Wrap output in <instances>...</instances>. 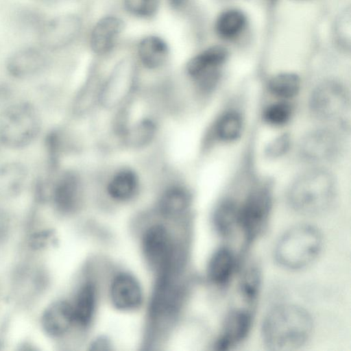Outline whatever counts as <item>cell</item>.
Here are the masks:
<instances>
[{"label":"cell","instance_id":"cell-16","mask_svg":"<svg viewBox=\"0 0 351 351\" xmlns=\"http://www.w3.org/2000/svg\"><path fill=\"white\" fill-rule=\"evenodd\" d=\"M49 58L42 47H25L13 53L7 60L6 69L15 78L34 77L47 68Z\"/></svg>","mask_w":351,"mask_h":351},{"label":"cell","instance_id":"cell-12","mask_svg":"<svg viewBox=\"0 0 351 351\" xmlns=\"http://www.w3.org/2000/svg\"><path fill=\"white\" fill-rule=\"evenodd\" d=\"M107 296L110 305L121 313H134L146 302L142 283L128 270H119L112 275L108 285Z\"/></svg>","mask_w":351,"mask_h":351},{"label":"cell","instance_id":"cell-27","mask_svg":"<svg viewBox=\"0 0 351 351\" xmlns=\"http://www.w3.org/2000/svg\"><path fill=\"white\" fill-rule=\"evenodd\" d=\"M138 51L141 62L149 69H156L162 66L168 56L166 43L160 38L154 36L143 39Z\"/></svg>","mask_w":351,"mask_h":351},{"label":"cell","instance_id":"cell-9","mask_svg":"<svg viewBox=\"0 0 351 351\" xmlns=\"http://www.w3.org/2000/svg\"><path fill=\"white\" fill-rule=\"evenodd\" d=\"M182 274L155 277L149 300L148 316L153 324L165 326L174 321L181 313L186 296Z\"/></svg>","mask_w":351,"mask_h":351},{"label":"cell","instance_id":"cell-17","mask_svg":"<svg viewBox=\"0 0 351 351\" xmlns=\"http://www.w3.org/2000/svg\"><path fill=\"white\" fill-rule=\"evenodd\" d=\"M239 269V259L230 246L218 247L208 258L206 276L208 282L218 288L228 285Z\"/></svg>","mask_w":351,"mask_h":351},{"label":"cell","instance_id":"cell-11","mask_svg":"<svg viewBox=\"0 0 351 351\" xmlns=\"http://www.w3.org/2000/svg\"><path fill=\"white\" fill-rule=\"evenodd\" d=\"M228 58L227 49L216 45L205 49L188 62L187 73L202 97H210L219 88L223 79V67Z\"/></svg>","mask_w":351,"mask_h":351},{"label":"cell","instance_id":"cell-10","mask_svg":"<svg viewBox=\"0 0 351 351\" xmlns=\"http://www.w3.org/2000/svg\"><path fill=\"white\" fill-rule=\"evenodd\" d=\"M241 95H232L223 103L209 125L206 147H224L239 141L246 130L247 115Z\"/></svg>","mask_w":351,"mask_h":351},{"label":"cell","instance_id":"cell-26","mask_svg":"<svg viewBox=\"0 0 351 351\" xmlns=\"http://www.w3.org/2000/svg\"><path fill=\"white\" fill-rule=\"evenodd\" d=\"M132 76L121 70L115 73L105 84L101 93V101L106 107L119 105L128 95L132 86Z\"/></svg>","mask_w":351,"mask_h":351},{"label":"cell","instance_id":"cell-8","mask_svg":"<svg viewBox=\"0 0 351 351\" xmlns=\"http://www.w3.org/2000/svg\"><path fill=\"white\" fill-rule=\"evenodd\" d=\"M41 121L36 107L20 101L7 107L0 116V143L12 149L29 145L40 133Z\"/></svg>","mask_w":351,"mask_h":351},{"label":"cell","instance_id":"cell-22","mask_svg":"<svg viewBox=\"0 0 351 351\" xmlns=\"http://www.w3.org/2000/svg\"><path fill=\"white\" fill-rule=\"evenodd\" d=\"M302 86L300 76L295 72L282 71L271 75L265 88L272 99L293 101L298 97Z\"/></svg>","mask_w":351,"mask_h":351},{"label":"cell","instance_id":"cell-23","mask_svg":"<svg viewBox=\"0 0 351 351\" xmlns=\"http://www.w3.org/2000/svg\"><path fill=\"white\" fill-rule=\"evenodd\" d=\"M295 106L293 101L272 99L264 106L260 113L262 123L275 129H282L294 117Z\"/></svg>","mask_w":351,"mask_h":351},{"label":"cell","instance_id":"cell-2","mask_svg":"<svg viewBox=\"0 0 351 351\" xmlns=\"http://www.w3.org/2000/svg\"><path fill=\"white\" fill-rule=\"evenodd\" d=\"M338 193V178L330 167H306L290 180L285 197L295 213L316 216L334 206Z\"/></svg>","mask_w":351,"mask_h":351},{"label":"cell","instance_id":"cell-3","mask_svg":"<svg viewBox=\"0 0 351 351\" xmlns=\"http://www.w3.org/2000/svg\"><path fill=\"white\" fill-rule=\"evenodd\" d=\"M313 330V317L306 309L297 304H281L266 313L261 333L268 350L292 351L304 346Z\"/></svg>","mask_w":351,"mask_h":351},{"label":"cell","instance_id":"cell-1","mask_svg":"<svg viewBox=\"0 0 351 351\" xmlns=\"http://www.w3.org/2000/svg\"><path fill=\"white\" fill-rule=\"evenodd\" d=\"M231 186L238 199V234L245 247L251 245L267 225L274 203V180L251 173Z\"/></svg>","mask_w":351,"mask_h":351},{"label":"cell","instance_id":"cell-5","mask_svg":"<svg viewBox=\"0 0 351 351\" xmlns=\"http://www.w3.org/2000/svg\"><path fill=\"white\" fill-rule=\"evenodd\" d=\"M139 241L142 256L154 277L182 273L185 256L166 223L153 221L147 225Z\"/></svg>","mask_w":351,"mask_h":351},{"label":"cell","instance_id":"cell-14","mask_svg":"<svg viewBox=\"0 0 351 351\" xmlns=\"http://www.w3.org/2000/svg\"><path fill=\"white\" fill-rule=\"evenodd\" d=\"M80 28V19L71 14L45 20L37 30L40 47L46 51L62 49L76 38Z\"/></svg>","mask_w":351,"mask_h":351},{"label":"cell","instance_id":"cell-13","mask_svg":"<svg viewBox=\"0 0 351 351\" xmlns=\"http://www.w3.org/2000/svg\"><path fill=\"white\" fill-rule=\"evenodd\" d=\"M254 322V308L243 306L230 310L213 342V350L227 351L241 345L250 335Z\"/></svg>","mask_w":351,"mask_h":351},{"label":"cell","instance_id":"cell-35","mask_svg":"<svg viewBox=\"0 0 351 351\" xmlns=\"http://www.w3.org/2000/svg\"><path fill=\"white\" fill-rule=\"evenodd\" d=\"M169 5L174 9H180L182 8L187 0H168Z\"/></svg>","mask_w":351,"mask_h":351},{"label":"cell","instance_id":"cell-4","mask_svg":"<svg viewBox=\"0 0 351 351\" xmlns=\"http://www.w3.org/2000/svg\"><path fill=\"white\" fill-rule=\"evenodd\" d=\"M307 108L311 117L319 124L350 133V88L343 81L329 77L315 84L308 97Z\"/></svg>","mask_w":351,"mask_h":351},{"label":"cell","instance_id":"cell-29","mask_svg":"<svg viewBox=\"0 0 351 351\" xmlns=\"http://www.w3.org/2000/svg\"><path fill=\"white\" fill-rule=\"evenodd\" d=\"M246 24L245 14L239 10H227L218 16L215 23V30L219 37L232 39L243 32Z\"/></svg>","mask_w":351,"mask_h":351},{"label":"cell","instance_id":"cell-25","mask_svg":"<svg viewBox=\"0 0 351 351\" xmlns=\"http://www.w3.org/2000/svg\"><path fill=\"white\" fill-rule=\"evenodd\" d=\"M138 181L136 174L128 169L115 173L108 182L107 192L110 198L119 202H125L136 195Z\"/></svg>","mask_w":351,"mask_h":351},{"label":"cell","instance_id":"cell-28","mask_svg":"<svg viewBox=\"0 0 351 351\" xmlns=\"http://www.w3.org/2000/svg\"><path fill=\"white\" fill-rule=\"evenodd\" d=\"M27 178V169L21 162H9L0 165V195L17 193L24 186Z\"/></svg>","mask_w":351,"mask_h":351},{"label":"cell","instance_id":"cell-6","mask_svg":"<svg viewBox=\"0 0 351 351\" xmlns=\"http://www.w3.org/2000/svg\"><path fill=\"white\" fill-rule=\"evenodd\" d=\"M323 245V235L317 227L308 223L298 224L285 231L277 240L274 260L282 269L300 271L317 260Z\"/></svg>","mask_w":351,"mask_h":351},{"label":"cell","instance_id":"cell-20","mask_svg":"<svg viewBox=\"0 0 351 351\" xmlns=\"http://www.w3.org/2000/svg\"><path fill=\"white\" fill-rule=\"evenodd\" d=\"M192 204L190 192L182 186H172L161 195L157 206L158 215L165 220L182 218Z\"/></svg>","mask_w":351,"mask_h":351},{"label":"cell","instance_id":"cell-34","mask_svg":"<svg viewBox=\"0 0 351 351\" xmlns=\"http://www.w3.org/2000/svg\"><path fill=\"white\" fill-rule=\"evenodd\" d=\"M9 221L5 213L0 210V241L4 239L8 234Z\"/></svg>","mask_w":351,"mask_h":351},{"label":"cell","instance_id":"cell-24","mask_svg":"<svg viewBox=\"0 0 351 351\" xmlns=\"http://www.w3.org/2000/svg\"><path fill=\"white\" fill-rule=\"evenodd\" d=\"M262 275L255 263L244 268L238 282V294L244 306L254 308L261 287Z\"/></svg>","mask_w":351,"mask_h":351},{"label":"cell","instance_id":"cell-21","mask_svg":"<svg viewBox=\"0 0 351 351\" xmlns=\"http://www.w3.org/2000/svg\"><path fill=\"white\" fill-rule=\"evenodd\" d=\"M123 22L116 16H106L95 25L90 35L93 51L103 54L110 51L123 29Z\"/></svg>","mask_w":351,"mask_h":351},{"label":"cell","instance_id":"cell-32","mask_svg":"<svg viewBox=\"0 0 351 351\" xmlns=\"http://www.w3.org/2000/svg\"><path fill=\"white\" fill-rule=\"evenodd\" d=\"M126 10L138 17H150L155 14L159 0H124Z\"/></svg>","mask_w":351,"mask_h":351},{"label":"cell","instance_id":"cell-18","mask_svg":"<svg viewBox=\"0 0 351 351\" xmlns=\"http://www.w3.org/2000/svg\"><path fill=\"white\" fill-rule=\"evenodd\" d=\"M99 289L93 279H86L81 283L70 300L77 328L88 329L93 324L99 304Z\"/></svg>","mask_w":351,"mask_h":351},{"label":"cell","instance_id":"cell-7","mask_svg":"<svg viewBox=\"0 0 351 351\" xmlns=\"http://www.w3.org/2000/svg\"><path fill=\"white\" fill-rule=\"evenodd\" d=\"M349 134L337 127L319 124L299 138L295 145V156L306 167H329L345 156Z\"/></svg>","mask_w":351,"mask_h":351},{"label":"cell","instance_id":"cell-30","mask_svg":"<svg viewBox=\"0 0 351 351\" xmlns=\"http://www.w3.org/2000/svg\"><path fill=\"white\" fill-rule=\"evenodd\" d=\"M294 147L292 134L282 131L267 141L263 149V156L270 161H276L285 157Z\"/></svg>","mask_w":351,"mask_h":351},{"label":"cell","instance_id":"cell-36","mask_svg":"<svg viewBox=\"0 0 351 351\" xmlns=\"http://www.w3.org/2000/svg\"><path fill=\"white\" fill-rule=\"evenodd\" d=\"M43 2H45V3H54V2H56L58 1H60V0H40Z\"/></svg>","mask_w":351,"mask_h":351},{"label":"cell","instance_id":"cell-31","mask_svg":"<svg viewBox=\"0 0 351 351\" xmlns=\"http://www.w3.org/2000/svg\"><path fill=\"white\" fill-rule=\"evenodd\" d=\"M155 130V125L152 121L143 120L127 130L125 141L128 145L134 147L145 146L154 138Z\"/></svg>","mask_w":351,"mask_h":351},{"label":"cell","instance_id":"cell-19","mask_svg":"<svg viewBox=\"0 0 351 351\" xmlns=\"http://www.w3.org/2000/svg\"><path fill=\"white\" fill-rule=\"evenodd\" d=\"M45 330L54 337H61L77 328L70 300L54 302L46 311L43 318Z\"/></svg>","mask_w":351,"mask_h":351},{"label":"cell","instance_id":"cell-33","mask_svg":"<svg viewBox=\"0 0 351 351\" xmlns=\"http://www.w3.org/2000/svg\"><path fill=\"white\" fill-rule=\"evenodd\" d=\"M350 10H346L340 14L335 27V34L337 42L343 49H350Z\"/></svg>","mask_w":351,"mask_h":351},{"label":"cell","instance_id":"cell-15","mask_svg":"<svg viewBox=\"0 0 351 351\" xmlns=\"http://www.w3.org/2000/svg\"><path fill=\"white\" fill-rule=\"evenodd\" d=\"M49 197L55 208L64 214L77 211L82 202V187L78 176L66 171L49 183Z\"/></svg>","mask_w":351,"mask_h":351},{"label":"cell","instance_id":"cell-37","mask_svg":"<svg viewBox=\"0 0 351 351\" xmlns=\"http://www.w3.org/2000/svg\"><path fill=\"white\" fill-rule=\"evenodd\" d=\"M294 1H308V0H294Z\"/></svg>","mask_w":351,"mask_h":351}]
</instances>
